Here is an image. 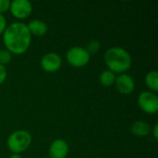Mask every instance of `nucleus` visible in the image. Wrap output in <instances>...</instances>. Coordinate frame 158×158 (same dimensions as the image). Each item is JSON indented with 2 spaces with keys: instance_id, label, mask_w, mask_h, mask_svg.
I'll return each mask as SVG.
<instances>
[{
  "instance_id": "nucleus-19",
  "label": "nucleus",
  "mask_w": 158,
  "mask_h": 158,
  "mask_svg": "<svg viewBox=\"0 0 158 158\" xmlns=\"http://www.w3.org/2000/svg\"><path fill=\"white\" fill-rule=\"evenodd\" d=\"M151 131H152V133H153V136H154V138H155V140H157L158 139V124H155V126H154V128H153V130H151Z\"/></svg>"
},
{
  "instance_id": "nucleus-6",
  "label": "nucleus",
  "mask_w": 158,
  "mask_h": 158,
  "mask_svg": "<svg viewBox=\"0 0 158 158\" xmlns=\"http://www.w3.org/2000/svg\"><path fill=\"white\" fill-rule=\"evenodd\" d=\"M9 10L14 18L18 19H24L31 14L32 5L28 0H13L10 2Z\"/></svg>"
},
{
  "instance_id": "nucleus-3",
  "label": "nucleus",
  "mask_w": 158,
  "mask_h": 158,
  "mask_svg": "<svg viewBox=\"0 0 158 158\" xmlns=\"http://www.w3.org/2000/svg\"><path fill=\"white\" fill-rule=\"evenodd\" d=\"M31 143V135L29 131L19 130L12 132L6 141V146L13 154H20L26 151Z\"/></svg>"
},
{
  "instance_id": "nucleus-9",
  "label": "nucleus",
  "mask_w": 158,
  "mask_h": 158,
  "mask_svg": "<svg viewBox=\"0 0 158 158\" xmlns=\"http://www.w3.org/2000/svg\"><path fill=\"white\" fill-rule=\"evenodd\" d=\"M69 150V144L65 140L56 139L49 147V156L51 158H66Z\"/></svg>"
},
{
  "instance_id": "nucleus-20",
  "label": "nucleus",
  "mask_w": 158,
  "mask_h": 158,
  "mask_svg": "<svg viewBox=\"0 0 158 158\" xmlns=\"http://www.w3.org/2000/svg\"><path fill=\"white\" fill-rule=\"evenodd\" d=\"M9 158H22V156L19 154H12Z\"/></svg>"
},
{
  "instance_id": "nucleus-4",
  "label": "nucleus",
  "mask_w": 158,
  "mask_h": 158,
  "mask_svg": "<svg viewBox=\"0 0 158 158\" xmlns=\"http://www.w3.org/2000/svg\"><path fill=\"white\" fill-rule=\"evenodd\" d=\"M90 58L91 55L81 46H73L69 49L66 54L67 62L74 68L85 67L89 63Z\"/></svg>"
},
{
  "instance_id": "nucleus-13",
  "label": "nucleus",
  "mask_w": 158,
  "mask_h": 158,
  "mask_svg": "<svg viewBox=\"0 0 158 158\" xmlns=\"http://www.w3.org/2000/svg\"><path fill=\"white\" fill-rule=\"evenodd\" d=\"M115 81H116V74L110 71L109 69H106L102 71L101 74L99 75V81L103 86L106 87L112 86L113 84H115Z\"/></svg>"
},
{
  "instance_id": "nucleus-16",
  "label": "nucleus",
  "mask_w": 158,
  "mask_h": 158,
  "mask_svg": "<svg viewBox=\"0 0 158 158\" xmlns=\"http://www.w3.org/2000/svg\"><path fill=\"white\" fill-rule=\"evenodd\" d=\"M10 1L9 0H0V14L7 11L9 9Z\"/></svg>"
},
{
  "instance_id": "nucleus-2",
  "label": "nucleus",
  "mask_w": 158,
  "mask_h": 158,
  "mask_svg": "<svg viewBox=\"0 0 158 158\" xmlns=\"http://www.w3.org/2000/svg\"><path fill=\"white\" fill-rule=\"evenodd\" d=\"M104 60L108 69L115 74H122L129 70L132 64L130 53L118 46L109 48L104 55Z\"/></svg>"
},
{
  "instance_id": "nucleus-18",
  "label": "nucleus",
  "mask_w": 158,
  "mask_h": 158,
  "mask_svg": "<svg viewBox=\"0 0 158 158\" xmlns=\"http://www.w3.org/2000/svg\"><path fill=\"white\" fill-rule=\"evenodd\" d=\"M6 29V19L3 14H0V34H3Z\"/></svg>"
},
{
  "instance_id": "nucleus-1",
  "label": "nucleus",
  "mask_w": 158,
  "mask_h": 158,
  "mask_svg": "<svg viewBox=\"0 0 158 158\" xmlns=\"http://www.w3.org/2000/svg\"><path fill=\"white\" fill-rule=\"evenodd\" d=\"M31 35L27 25L22 22H14L6 26L3 33V43L6 49L14 55H22L30 47Z\"/></svg>"
},
{
  "instance_id": "nucleus-12",
  "label": "nucleus",
  "mask_w": 158,
  "mask_h": 158,
  "mask_svg": "<svg viewBox=\"0 0 158 158\" xmlns=\"http://www.w3.org/2000/svg\"><path fill=\"white\" fill-rule=\"evenodd\" d=\"M145 84L151 90L152 93H156L158 91V72L156 70H152L148 72L145 76Z\"/></svg>"
},
{
  "instance_id": "nucleus-15",
  "label": "nucleus",
  "mask_w": 158,
  "mask_h": 158,
  "mask_svg": "<svg viewBox=\"0 0 158 158\" xmlns=\"http://www.w3.org/2000/svg\"><path fill=\"white\" fill-rule=\"evenodd\" d=\"M85 49L87 50V52L90 55L91 54H94V53H96L100 49V43L98 41H96V40H93V41H91L88 44V45H87V47Z\"/></svg>"
},
{
  "instance_id": "nucleus-17",
  "label": "nucleus",
  "mask_w": 158,
  "mask_h": 158,
  "mask_svg": "<svg viewBox=\"0 0 158 158\" xmlns=\"http://www.w3.org/2000/svg\"><path fill=\"white\" fill-rule=\"evenodd\" d=\"M6 75H7V71L6 67L0 64V84L4 83V81L6 79Z\"/></svg>"
},
{
  "instance_id": "nucleus-7",
  "label": "nucleus",
  "mask_w": 158,
  "mask_h": 158,
  "mask_svg": "<svg viewBox=\"0 0 158 158\" xmlns=\"http://www.w3.org/2000/svg\"><path fill=\"white\" fill-rule=\"evenodd\" d=\"M61 66H62L61 56L54 52L45 54L41 59L42 69L48 73H53L57 71L61 68Z\"/></svg>"
},
{
  "instance_id": "nucleus-11",
  "label": "nucleus",
  "mask_w": 158,
  "mask_h": 158,
  "mask_svg": "<svg viewBox=\"0 0 158 158\" xmlns=\"http://www.w3.org/2000/svg\"><path fill=\"white\" fill-rule=\"evenodd\" d=\"M151 130H152L151 126L147 122L143 121V120L135 121L131 127V131L132 134L138 137H145L149 135V133L151 132Z\"/></svg>"
},
{
  "instance_id": "nucleus-10",
  "label": "nucleus",
  "mask_w": 158,
  "mask_h": 158,
  "mask_svg": "<svg viewBox=\"0 0 158 158\" xmlns=\"http://www.w3.org/2000/svg\"><path fill=\"white\" fill-rule=\"evenodd\" d=\"M27 28L31 33V35H34L37 37L44 36L48 30V27L45 22L40 19H32L27 25Z\"/></svg>"
},
{
  "instance_id": "nucleus-8",
  "label": "nucleus",
  "mask_w": 158,
  "mask_h": 158,
  "mask_svg": "<svg viewBox=\"0 0 158 158\" xmlns=\"http://www.w3.org/2000/svg\"><path fill=\"white\" fill-rule=\"evenodd\" d=\"M115 85L118 93L121 94H130L135 89V81L133 78L126 73L119 74L116 77Z\"/></svg>"
},
{
  "instance_id": "nucleus-5",
  "label": "nucleus",
  "mask_w": 158,
  "mask_h": 158,
  "mask_svg": "<svg viewBox=\"0 0 158 158\" xmlns=\"http://www.w3.org/2000/svg\"><path fill=\"white\" fill-rule=\"evenodd\" d=\"M138 105L146 114L154 115L158 111V97L155 93L150 91L142 92L138 96Z\"/></svg>"
},
{
  "instance_id": "nucleus-14",
  "label": "nucleus",
  "mask_w": 158,
  "mask_h": 158,
  "mask_svg": "<svg viewBox=\"0 0 158 158\" xmlns=\"http://www.w3.org/2000/svg\"><path fill=\"white\" fill-rule=\"evenodd\" d=\"M12 59V54L7 51L6 49H1L0 50V64L5 66L11 62Z\"/></svg>"
}]
</instances>
